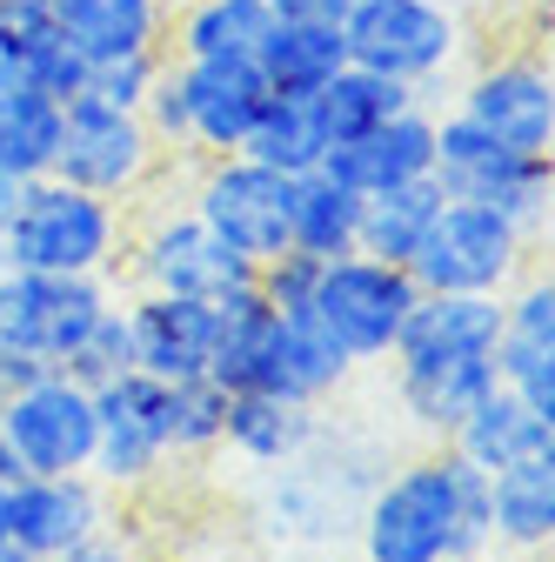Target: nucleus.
Listing matches in <instances>:
<instances>
[{"instance_id": "1", "label": "nucleus", "mask_w": 555, "mask_h": 562, "mask_svg": "<svg viewBox=\"0 0 555 562\" xmlns=\"http://www.w3.org/2000/svg\"><path fill=\"white\" fill-rule=\"evenodd\" d=\"M362 562H482L489 536V475L455 442H429L395 462L355 516Z\"/></svg>"}, {"instance_id": "2", "label": "nucleus", "mask_w": 555, "mask_h": 562, "mask_svg": "<svg viewBox=\"0 0 555 562\" xmlns=\"http://www.w3.org/2000/svg\"><path fill=\"white\" fill-rule=\"evenodd\" d=\"M127 255V207L101 201L60 175L21 181L14 228H8V261L0 268H41V274H121Z\"/></svg>"}, {"instance_id": "3", "label": "nucleus", "mask_w": 555, "mask_h": 562, "mask_svg": "<svg viewBox=\"0 0 555 562\" xmlns=\"http://www.w3.org/2000/svg\"><path fill=\"white\" fill-rule=\"evenodd\" d=\"M422 302L415 274L395 268V261H375V255H335L321 261L315 289H308V322L349 356L355 369H382L401 341V322L408 308Z\"/></svg>"}, {"instance_id": "4", "label": "nucleus", "mask_w": 555, "mask_h": 562, "mask_svg": "<svg viewBox=\"0 0 555 562\" xmlns=\"http://www.w3.org/2000/svg\"><path fill=\"white\" fill-rule=\"evenodd\" d=\"M529 255H535V228H522L516 215L482 201H442L408 274L422 295H502L529 268Z\"/></svg>"}, {"instance_id": "5", "label": "nucleus", "mask_w": 555, "mask_h": 562, "mask_svg": "<svg viewBox=\"0 0 555 562\" xmlns=\"http://www.w3.org/2000/svg\"><path fill=\"white\" fill-rule=\"evenodd\" d=\"M341 41H349L355 67L422 94L455 75V60L468 47V21L449 0H355L341 14Z\"/></svg>"}, {"instance_id": "6", "label": "nucleus", "mask_w": 555, "mask_h": 562, "mask_svg": "<svg viewBox=\"0 0 555 562\" xmlns=\"http://www.w3.org/2000/svg\"><path fill=\"white\" fill-rule=\"evenodd\" d=\"M161 168H168V155L155 148L148 121L134 108H107V101H88V94H75L60 108V140H54V168L47 175L127 207V201H141L155 188Z\"/></svg>"}, {"instance_id": "7", "label": "nucleus", "mask_w": 555, "mask_h": 562, "mask_svg": "<svg viewBox=\"0 0 555 562\" xmlns=\"http://www.w3.org/2000/svg\"><path fill=\"white\" fill-rule=\"evenodd\" d=\"M127 289H161V295H194V302H222L228 289L254 281V261H241L194 207H148L141 222H127V255H121Z\"/></svg>"}, {"instance_id": "8", "label": "nucleus", "mask_w": 555, "mask_h": 562, "mask_svg": "<svg viewBox=\"0 0 555 562\" xmlns=\"http://www.w3.org/2000/svg\"><path fill=\"white\" fill-rule=\"evenodd\" d=\"M435 188L449 201H482V207H502L522 228H542L548 222V188H555V168L548 155H516L502 140H489L475 121H462L455 108L435 114V161H429Z\"/></svg>"}, {"instance_id": "9", "label": "nucleus", "mask_w": 555, "mask_h": 562, "mask_svg": "<svg viewBox=\"0 0 555 562\" xmlns=\"http://www.w3.org/2000/svg\"><path fill=\"white\" fill-rule=\"evenodd\" d=\"M288 175H274L248 155H194L188 207L215 228L241 261H274L288 248Z\"/></svg>"}, {"instance_id": "10", "label": "nucleus", "mask_w": 555, "mask_h": 562, "mask_svg": "<svg viewBox=\"0 0 555 562\" xmlns=\"http://www.w3.org/2000/svg\"><path fill=\"white\" fill-rule=\"evenodd\" d=\"M121 289L107 274H41V268H0V341L27 348L47 369H60L88 328L107 315Z\"/></svg>"}, {"instance_id": "11", "label": "nucleus", "mask_w": 555, "mask_h": 562, "mask_svg": "<svg viewBox=\"0 0 555 562\" xmlns=\"http://www.w3.org/2000/svg\"><path fill=\"white\" fill-rule=\"evenodd\" d=\"M174 456V382L127 369L94 389V462L88 475L107 488H141Z\"/></svg>"}, {"instance_id": "12", "label": "nucleus", "mask_w": 555, "mask_h": 562, "mask_svg": "<svg viewBox=\"0 0 555 562\" xmlns=\"http://www.w3.org/2000/svg\"><path fill=\"white\" fill-rule=\"evenodd\" d=\"M455 114L475 121L489 140L516 155H548L555 148V75L542 54H496L462 75L455 88Z\"/></svg>"}, {"instance_id": "13", "label": "nucleus", "mask_w": 555, "mask_h": 562, "mask_svg": "<svg viewBox=\"0 0 555 562\" xmlns=\"http://www.w3.org/2000/svg\"><path fill=\"white\" fill-rule=\"evenodd\" d=\"M0 429L21 456V475H75L94 462V389L67 369H47L0 402Z\"/></svg>"}, {"instance_id": "14", "label": "nucleus", "mask_w": 555, "mask_h": 562, "mask_svg": "<svg viewBox=\"0 0 555 562\" xmlns=\"http://www.w3.org/2000/svg\"><path fill=\"white\" fill-rule=\"evenodd\" d=\"M114 522V488L94 482L88 469L75 475H14L8 482V509H0V536L21 555H67L88 536Z\"/></svg>"}, {"instance_id": "15", "label": "nucleus", "mask_w": 555, "mask_h": 562, "mask_svg": "<svg viewBox=\"0 0 555 562\" xmlns=\"http://www.w3.org/2000/svg\"><path fill=\"white\" fill-rule=\"evenodd\" d=\"M127 328H134V369L155 382H194L215 362V302L194 295H161V289H127L121 295Z\"/></svg>"}, {"instance_id": "16", "label": "nucleus", "mask_w": 555, "mask_h": 562, "mask_svg": "<svg viewBox=\"0 0 555 562\" xmlns=\"http://www.w3.org/2000/svg\"><path fill=\"white\" fill-rule=\"evenodd\" d=\"M188 108V155H241V140L268 114V81L254 60H174Z\"/></svg>"}, {"instance_id": "17", "label": "nucleus", "mask_w": 555, "mask_h": 562, "mask_svg": "<svg viewBox=\"0 0 555 562\" xmlns=\"http://www.w3.org/2000/svg\"><path fill=\"white\" fill-rule=\"evenodd\" d=\"M388 382H395V408L429 442H449L468 422V408H482L502 389L496 356H388Z\"/></svg>"}, {"instance_id": "18", "label": "nucleus", "mask_w": 555, "mask_h": 562, "mask_svg": "<svg viewBox=\"0 0 555 562\" xmlns=\"http://www.w3.org/2000/svg\"><path fill=\"white\" fill-rule=\"evenodd\" d=\"M81 75L88 60L67 47L47 0H0V88H27L67 108L81 94Z\"/></svg>"}, {"instance_id": "19", "label": "nucleus", "mask_w": 555, "mask_h": 562, "mask_svg": "<svg viewBox=\"0 0 555 562\" xmlns=\"http://www.w3.org/2000/svg\"><path fill=\"white\" fill-rule=\"evenodd\" d=\"M435 161V114L415 101L401 114H388L382 127L341 140V148H328V175H341L355 194H382V188H401V181H422Z\"/></svg>"}, {"instance_id": "20", "label": "nucleus", "mask_w": 555, "mask_h": 562, "mask_svg": "<svg viewBox=\"0 0 555 562\" xmlns=\"http://www.w3.org/2000/svg\"><path fill=\"white\" fill-rule=\"evenodd\" d=\"M54 27L81 60H121V54H161L168 47V8L161 0H47Z\"/></svg>"}, {"instance_id": "21", "label": "nucleus", "mask_w": 555, "mask_h": 562, "mask_svg": "<svg viewBox=\"0 0 555 562\" xmlns=\"http://www.w3.org/2000/svg\"><path fill=\"white\" fill-rule=\"evenodd\" d=\"M502 295H422L401 322L395 356H496Z\"/></svg>"}, {"instance_id": "22", "label": "nucleus", "mask_w": 555, "mask_h": 562, "mask_svg": "<svg viewBox=\"0 0 555 562\" xmlns=\"http://www.w3.org/2000/svg\"><path fill=\"white\" fill-rule=\"evenodd\" d=\"M254 67H261L268 94L308 101L328 75H341V67H349V41H341V21H288V14H274V27H268Z\"/></svg>"}, {"instance_id": "23", "label": "nucleus", "mask_w": 555, "mask_h": 562, "mask_svg": "<svg viewBox=\"0 0 555 562\" xmlns=\"http://www.w3.org/2000/svg\"><path fill=\"white\" fill-rule=\"evenodd\" d=\"M489 536L509 555H542L555 536V456H529L489 475Z\"/></svg>"}, {"instance_id": "24", "label": "nucleus", "mask_w": 555, "mask_h": 562, "mask_svg": "<svg viewBox=\"0 0 555 562\" xmlns=\"http://www.w3.org/2000/svg\"><path fill=\"white\" fill-rule=\"evenodd\" d=\"M449 442H455L482 475H496V469H509V462L555 456V415H542V408H529L522 395L496 389L482 408H468V422H462Z\"/></svg>"}, {"instance_id": "25", "label": "nucleus", "mask_w": 555, "mask_h": 562, "mask_svg": "<svg viewBox=\"0 0 555 562\" xmlns=\"http://www.w3.org/2000/svg\"><path fill=\"white\" fill-rule=\"evenodd\" d=\"M321 429V408L288 402V395H228V422H222V449H235L254 469H282L308 449V436Z\"/></svg>"}, {"instance_id": "26", "label": "nucleus", "mask_w": 555, "mask_h": 562, "mask_svg": "<svg viewBox=\"0 0 555 562\" xmlns=\"http://www.w3.org/2000/svg\"><path fill=\"white\" fill-rule=\"evenodd\" d=\"M355 235H362V194L328 168L295 175V188H288V248H302L315 261H335V255H355Z\"/></svg>"}, {"instance_id": "27", "label": "nucleus", "mask_w": 555, "mask_h": 562, "mask_svg": "<svg viewBox=\"0 0 555 562\" xmlns=\"http://www.w3.org/2000/svg\"><path fill=\"white\" fill-rule=\"evenodd\" d=\"M415 101H422L415 88L382 81V75H369V67L349 60L341 75H328V81L308 94V114H315V127H321L328 148H341V140H355V134L382 127L388 114H401V108H415Z\"/></svg>"}, {"instance_id": "28", "label": "nucleus", "mask_w": 555, "mask_h": 562, "mask_svg": "<svg viewBox=\"0 0 555 562\" xmlns=\"http://www.w3.org/2000/svg\"><path fill=\"white\" fill-rule=\"evenodd\" d=\"M442 201H449V194L435 188V175L401 181V188H382V194H362V235H355V255H375V261L408 268L415 248H422V235H429V222L442 215Z\"/></svg>"}, {"instance_id": "29", "label": "nucleus", "mask_w": 555, "mask_h": 562, "mask_svg": "<svg viewBox=\"0 0 555 562\" xmlns=\"http://www.w3.org/2000/svg\"><path fill=\"white\" fill-rule=\"evenodd\" d=\"M274 27L268 0H194L174 21V60H254Z\"/></svg>"}, {"instance_id": "30", "label": "nucleus", "mask_w": 555, "mask_h": 562, "mask_svg": "<svg viewBox=\"0 0 555 562\" xmlns=\"http://www.w3.org/2000/svg\"><path fill=\"white\" fill-rule=\"evenodd\" d=\"M54 140H60V101L0 88V181H41L54 168Z\"/></svg>"}, {"instance_id": "31", "label": "nucleus", "mask_w": 555, "mask_h": 562, "mask_svg": "<svg viewBox=\"0 0 555 562\" xmlns=\"http://www.w3.org/2000/svg\"><path fill=\"white\" fill-rule=\"evenodd\" d=\"M241 155L295 181V175H308V168H321V161H328V140H321V127H315L308 101L274 94V101H268V114L254 121V134L241 140Z\"/></svg>"}, {"instance_id": "32", "label": "nucleus", "mask_w": 555, "mask_h": 562, "mask_svg": "<svg viewBox=\"0 0 555 562\" xmlns=\"http://www.w3.org/2000/svg\"><path fill=\"white\" fill-rule=\"evenodd\" d=\"M228 422V389L215 375L174 382V456H215Z\"/></svg>"}, {"instance_id": "33", "label": "nucleus", "mask_w": 555, "mask_h": 562, "mask_svg": "<svg viewBox=\"0 0 555 562\" xmlns=\"http://www.w3.org/2000/svg\"><path fill=\"white\" fill-rule=\"evenodd\" d=\"M496 382L509 395H522L529 408L555 415V341H529V335H509L496 341Z\"/></svg>"}, {"instance_id": "34", "label": "nucleus", "mask_w": 555, "mask_h": 562, "mask_svg": "<svg viewBox=\"0 0 555 562\" xmlns=\"http://www.w3.org/2000/svg\"><path fill=\"white\" fill-rule=\"evenodd\" d=\"M75 382H88V389H101V382H114V375H127L134 369V328H127V308H121V295L107 302V315L88 328V341L75 348V356L60 362Z\"/></svg>"}, {"instance_id": "35", "label": "nucleus", "mask_w": 555, "mask_h": 562, "mask_svg": "<svg viewBox=\"0 0 555 562\" xmlns=\"http://www.w3.org/2000/svg\"><path fill=\"white\" fill-rule=\"evenodd\" d=\"M161 54H168V47H161ZM161 54L88 60V75H81V94H88V101H107V108H134V114H141V94H148V81H155Z\"/></svg>"}, {"instance_id": "36", "label": "nucleus", "mask_w": 555, "mask_h": 562, "mask_svg": "<svg viewBox=\"0 0 555 562\" xmlns=\"http://www.w3.org/2000/svg\"><path fill=\"white\" fill-rule=\"evenodd\" d=\"M60 562H141V549H134V542H127V536H121V529L107 522L101 536H88L81 549H67Z\"/></svg>"}, {"instance_id": "37", "label": "nucleus", "mask_w": 555, "mask_h": 562, "mask_svg": "<svg viewBox=\"0 0 555 562\" xmlns=\"http://www.w3.org/2000/svg\"><path fill=\"white\" fill-rule=\"evenodd\" d=\"M47 375V362L41 356H27V348H8V341H0V402H8V395H21L27 382H41Z\"/></svg>"}, {"instance_id": "38", "label": "nucleus", "mask_w": 555, "mask_h": 562, "mask_svg": "<svg viewBox=\"0 0 555 562\" xmlns=\"http://www.w3.org/2000/svg\"><path fill=\"white\" fill-rule=\"evenodd\" d=\"M274 14H288V21H341L355 8V0H268Z\"/></svg>"}, {"instance_id": "39", "label": "nucleus", "mask_w": 555, "mask_h": 562, "mask_svg": "<svg viewBox=\"0 0 555 562\" xmlns=\"http://www.w3.org/2000/svg\"><path fill=\"white\" fill-rule=\"evenodd\" d=\"M14 201H21V181H0V261H8V228H14Z\"/></svg>"}, {"instance_id": "40", "label": "nucleus", "mask_w": 555, "mask_h": 562, "mask_svg": "<svg viewBox=\"0 0 555 562\" xmlns=\"http://www.w3.org/2000/svg\"><path fill=\"white\" fill-rule=\"evenodd\" d=\"M21 475V456H14V442H8V429H0V482H14Z\"/></svg>"}, {"instance_id": "41", "label": "nucleus", "mask_w": 555, "mask_h": 562, "mask_svg": "<svg viewBox=\"0 0 555 562\" xmlns=\"http://www.w3.org/2000/svg\"><path fill=\"white\" fill-rule=\"evenodd\" d=\"M0 509H8V482H0ZM0 542H8V536H0Z\"/></svg>"}, {"instance_id": "42", "label": "nucleus", "mask_w": 555, "mask_h": 562, "mask_svg": "<svg viewBox=\"0 0 555 562\" xmlns=\"http://www.w3.org/2000/svg\"><path fill=\"white\" fill-rule=\"evenodd\" d=\"M21 562H60V555H21Z\"/></svg>"}]
</instances>
